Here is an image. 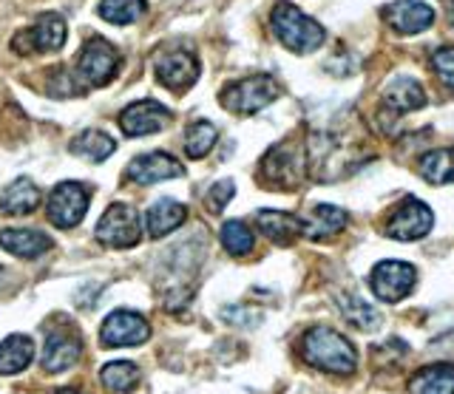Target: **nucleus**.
Instances as JSON below:
<instances>
[{"mask_svg":"<svg viewBox=\"0 0 454 394\" xmlns=\"http://www.w3.org/2000/svg\"><path fill=\"white\" fill-rule=\"evenodd\" d=\"M347 219H349L347 210H340L335 205H316L312 207L309 221L304 224V233L309 238H330L333 233L344 230Z\"/></svg>","mask_w":454,"mask_h":394,"instance_id":"nucleus-24","label":"nucleus"},{"mask_svg":"<svg viewBox=\"0 0 454 394\" xmlns=\"http://www.w3.org/2000/svg\"><path fill=\"white\" fill-rule=\"evenodd\" d=\"M145 0H103L99 4V18L114 26H131L145 15Z\"/></svg>","mask_w":454,"mask_h":394,"instance_id":"nucleus-29","label":"nucleus"},{"mask_svg":"<svg viewBox=\"0 0 454 394\" xmlns=\"http://www.w3.org/2000/svg\"><path fill=\"white\" fill-rule=\"evenodd\" d=\"M262 171L270 182H276V185H295L298 176H301V171H298V157L293 153L290 145H276L273 151L264 157V165Z\"/></svg>","mask_w":454,"mask_h":394,"instance_id":"nucleus-21","label":"nucleus"},{"mask_svg":"<svg viewBox=\"0 0 454 394\" xmlns=\"http://www.w3.org/2000/svg\"><path fill=\"white\" fill-rule=\"evenodd\" d=\"M216 136H219L216 125H210V122H205V120L193 122L191 128H188V134H184V153H188L191 159H202V157H207L210 148L216 145Z\"/></svg>","mask_w":454,"mask_h":394,"instance_id":"nucleus-30","label":"nucleus"},{"mask_svg":"<svg viewBox=\"0 0 454 394\" xmlns=\"http://www.w3.org/2000/svg\"><path fill=\"white\" fill-rule=\"evenodd\" d=\"M411 394H454V366L451 363H437L426 366L418 372L409 383Z\"/></svg>","mask_w":454,"mask_h":394,"instance_id":"nucleus-22","label":"nucleus"},{"mask_svg":"<svg viewBox=\"0 0 454 394\" xmlns=\"http://www.w3.org/2000/svg\"><path fill=\"white\" fill-rule=\"evenodd\" d=\"M35 358V344L26 335H12L0 344V375H18Z\"/></svg>","mask_w":454,"mask_h":394,"instance_id":"nucleus-23","label":"nucleus"},{"mask_svg":"<svg viewBox=\"0 0 454 394\" xmlns=\"http://www.w3.org/2000/svg\"><path fill=\"white\" fill-rule=\"evenodd\" d=\"M170 122V111L160 105L156 100H142L131 103L122 114H120V128L125 136H148V134H160L165 125Z\"/></svg>","mask_w":454,"mask_h":394,"instance_id":"nucleus-12","label":"nucleus"},{"mask_svg":"<svg viewBox=\"0 0 454 394\" xmlns=\"http://www.w3.org/2000/svg\"><path fill=\"white\" fill-rule=\"evenodd\" d=\"M120 51L114 49L106 37H91L89 43L82 46L80 60L74 66V80L80 91L85 94V89H103L108 82L120 74Z\"/></svg>","mask_w":454,"mask_h":394,"instance_id":"nucleus-3","label":"nucleus"},{"mask_svg":"<svg viewBox=\"0 0 454 394\" xmlns=\"http://www.w3.org/2000/svg\"><path fill=\"white\" fill-rule=\"evenodd\" d=\"M85 210H89V190L80 182H60L49 196V219L54 228H77Z\"/></svg>","mask_w":454,"mask_h":394,"instance_id":"nucleus-8","label":"nucleus"},{"mask_svg":"<svg viewBox=\"0 0 454 394\" xmlns=\"http://www.w3.org/2000/svg\"><path fill=\"white\" fill-rule=\"evenodd\" d=\"M304 358L316 369L333 375H349L355 372V363H358L355 346L330 327H316L304 335Z\"/></svg>","mask_w":454,"mask_h":394,"instance_id":"nucleus-2","label":"nucleus"},{"mask_svg":"<svg viewBox=\"0 0 454 394\" xmlns=\"http://www.w3.org/2000/svg\"><path fill=\"white\" fill-rule=\"evenodd\" d=\"M383 20H387L395 32L401 35H418L423 29H429L434 20V9L420 0H395V4L380 9Z\"/></svg>","mask_w":454,"mask_h":394,"instance_id":"nucleus-14","label":"nucleus"},{"mask_svg":"<svg viewBox=\"0 0 454 394\" xmlns=\"http://www.w3.org/2000/svg\"><path fill=\"white\" fill-rule=\"evenodd\" d=\"M270 26H273V35L278 37V43L295 54H309L324 43L321 26L312 18H307L298 6L287 4V0H278L273 6Z\"/></svg>","mask_w":454,"mask_h":394,"instance_id":"nucleus-1","label":"nucleus"},{"mask_svg":"<svg viewBox=\"0 0 454 394\" xmlns=\"http://www.w3.org/2000/svg\"><path fill=\"white\" fill-rule=\"evenodd\" d=\"M338 304H340V313H344V318L349 323H355L358 329L364 332H372L380 327V313L372 306V304H366L361 295H338Z\"/></svg>","mask_w":454,"mask_h":394,"instance_id":"nucleus-26","label":"nucleus"},{"mask_svg":"<svg viewBox=\"0 0 454 394\" xmlns=\"http://www.w3.org/2000/svg\"><path fill=\"white\" fill-rule=\"evenodd\" d=\"M233 193H236V185L231 179H222V182H216L210 190H207V210L210 213H222V210L227 207V202L233 199Z\"/></svg>","mask_w":454,"mask_h":394,"instance_id":"nucleus-32","label":"nucleus"},{"mask_svg":"<svg viewBox=\"0 0 454 394\" xmlns=\"http://www.w3.org/2000/svg\"><path fill=\"white\" fill-rule=\"evenodd\" d=\"M82 355V344L77 335L68 332H49L46 346H43V366L51 375H60L66 369H71Z\"/></svg>","mask_w":454,"mask_h":394,"instance_id":"nucleus-15","label":"nucleus"},{"mask_svg":"<svg viewBox=\"0 0 454 394\" xmlns=\"http://www.w3.org/2000/svg\"><path fill=\"white\" fill-rule=\"evenodd\" d=\"M156 80L162 82L170 91H188L193 82L199 80V60L193 58V51L188 49H165L156 54L153 60Z\"/></svg>","mask_w":454,"mask_h":394,"instance_id":"nucleus-7","label":"nucleus"},{"mask_svg":"<svg viewBox=\"0 0 454 394\" xmlns=\"http://www.w3.org/2000/svg\"><path fill=\"white\" fill-rule=\"evenodd\" d=\"M139 369L131 363V360H111L103 366V372H99V380H103V386H108L111 391H120V394H128L134 391L137 383H139Z\"/></svg>","mask_w":454,"mask_h":394,"instance_id":"nucleus-27","label":"nucleus"},{"mask_svg":"<svg viewBox=\"0 0 454 394\" xmlns=\"http://www.w3.org/2000/svg\"><path fill=\"white\" fill-rule=\"evenodd\" d=\"M188 219V210L184 205H179L176 199H160L148 207L145 213V228L151 238H162L168 233H174L176 228H182V221Z\"/></svg>","mask_w":454,"mask_h":394,"instance_id":"nucleus-17","label":"nucleus"},{"mask_svg":"<svg viewBox=\"0 0 454 394\" xmlns=\"http://www.w3.org/2000/svg\"><path fill=\"white\" fill-rule=\"evenodd\" d=\"M66 20L60 15H40L28 29H20L12 37V51L20 54V58H32V54H49V51H60L66 43Z\"/></svg>","mask_w":454,"mask_h":394,"instance_id":"nucleus-5","label":"nucleus"},{"mask_svg":"<svg viewBox=\"0 0 454 394\" xmlns=\"http://www.w3.org/2000/svg\"><path fill=\"white\" fill-rule=\"evenodd\" d=\"M278 97V82L270 74H253L233 82L222 91V105L227 111L241 117H250L255 111H262L264 105H270Z\"/></svg>","mask_w":454,"mask_h":394,"instance_id":"nucleus-4","label":"nucleus"},{"mask_svg":"<svg viewBox=\"0 0 454 394\" xmlns=\"http://www.w3.org/2000/svg\"><path fill=\"white\" fill-rule=\"evenodd\" d=\"M57 394H80V391H74V389H60Z\"/></svg>","mask_w":454,"mask_h":394,"instance_id":"nucleus-35","label":"nucleus"},{"mask_svg":"<svg viewBox=\"0 0 454 394\" xmlns=\"http://www.w3.org/2000/svg\"><path fill=\"white\" fill-rule=\"evenodd\" d=\"M222 244L231 256H247L253 250V233L245 221H227L222 228Z\"/></svg>","mask_w":454,"mask_h":394,"instance_id":"nucleus-31","label":"nucleus"},{"mask_svg":"<svg viewBox=\"0 0 454 394\" xmlns=\"http://www.w3.org/2000/svg\"><path fill=\"white\" fill-rule=\"evenodd\" d=\"M262 233L276 244H293L295 236L304 233V224L290 213H281V210H259L255 213Z\"/></svg>","mask_w":454,"mask_h":394,"instance_id":"nucleus-19","label":"nucleus"},{"mask_svg":"<svg viewBox=\"0 0 454 394\" xmlns=\"http://www.w3.org/2000/svg\"><path fill=\"white\" fill-rule=\"evenodd\" d=\"M142 238V224L139 213L131 205H111L103 219L97 221V242L111 250H125L139 244Z\"/></svg>","mask_w":454,"mask_h":394,"instance_id":"nucleus-6","label":"nucleus"},{"mask_svg":"<svg viewBox=\"0 0 454 394\" xmlns=\"http://www.w3.org/2000/svg\"><path fill=\"white\" fill-rule=\"evenodd\" d=\"M148 335L151 327L139 313L117 309L106 318L103 329H99V341H103V346H139L148 341Z\"/></svg>","mask_w":454,"mask_h":394,"instance_id":"nucleus-10","label":"nucleus"},{"mask_svg":"<svg viewBox=\"0 0 454 394\" xmlns=\"http://www.w3.org/2000/svg\"><path fill=\"white\" fill-rule=\"evenodd\" d=\"M432 68H434L437 77L443 80L449 89H454V46L437 49L434 58H432Z\"/></svg>","mask_w":454,"mask_h":394,"instance_id":"nucleus-33","label":"nucleus"},{"mask_svg":"<svg viewBox=\"0 0 454 394\" xmlns=\"http://www.w3.org/2000/svg\"><path fill=\"white\" fill-rule=\"evenodd\" d=\"M0 247L18 259H40L51 250V236H46L43 230L12 228L0 233Z\"/></svg>","mask_w":454,"mask_h":394,"instance_id":"nucleus-16","label":"nucleus"},{"mask_svg":"<svg viewBox=\"0 0 454 394\" xmlns=\"http://www.w3.org/2000/svg\"><path fill=\"white\" fill-rule=\"evenodd\" d=\"M125 176L137 182V185H156V182L184 176V167L179 159L170 157V153L153 151V153H142V157H137L131 165H128Z\"/></svg>","mask_w":454,"mask_h":394,"instance_id":"nucleus-13","label":"nucleus"},{"mask_svg":"<svg viewBox=\"0 0 454 394\" xmlns=\"http://www.w3.org/2000/svg\"><path fill=\"white\" fill-rule=\"evenodd\" d=\"M449 20H451V26H454V0H449Z\"/></svg>","mask_w":454,"mask_h":394,"instance_id":"nucleus-34","label":"nucleus"},{"mask_svg":"<svg viewBox=\"0 0 454 394\" xmlns=\"http://www.w3.org/2000/svg\"><path fill=\"white\" fill-rule=\"evenodd\" d=\"M432 221H434L432 210L420 199H406L387 221V236L397 238V242H415V238H423L429 233Z\"/></svg>","mask_w":454,"mask_h":394,"instance_id":"nucleus-11","label":"nucleus"},{"mask_svg":"<svg viewBox=\"0 0 454 394\" xmlns=\"http://www.w3.org/2000/svg\"><path fill=\"white\" fill-rule=\"evenodd\" d=\"M423 179H429L432 185H446L454 182V148H437L432 153H426L420 162Z\"/></svg>","mask_w":454,"mask_h":394,"instance_id":"nucleus-28","label":"nucleus"},{"mask_svg":"<svg viewBox=\"0 0 454 394\" xmlns=\"http://www.w3.org/2000/svg\"><path fill=\"white\" fill-rule=\"evenodd\" d=\"M68 151L74 153V157H82L89 162H106L111 153L117 151V143L103 131H82L74 143L68 145Z\"/></svg>","mask_w":454,"mask_h":394,"instance_id":"nucleus-25","label":"nucleus"},{"mask_svg":"<svg viewBox=\"0 0 454 394\" xmlns=\"http://www.w3.org/2000/svg\"><path fill=\"white\" fill-rule=\"evenodd\" d=\"M418 281V273L415 267L406 264V261H380L375 270H372V278H369V287L378 295L380 301L387 304H395L406 298L415 287Z\"/></svg>","mask_w":454,"mask_h":394,"instance_id":"nucleus-9","label":"nucleus"},{"mask_svg":"<svg viewBox=\"0 0 454 394\" xmlns=\"http://www.w3.org/2000/svg\"><path fill=\"white\" fill-rule=\"evenodd\" d=\"M383 103H387L395 114H406V111H418L426 103L423 86L411 77H395L387 91H383Z\"/></svg>","mask_w":454,"mask_h":394,"instance_id":"nucleus-20","label":"nucleus"},{"mask_svg":"<svg viewBox=\"0 0 454 394\" xmlns=\"http://www.w3.org/2000/svg\"><path fill=\"white\" fill-rule=\"evenodd\" d=\"M40 205V190L32 179H14L9 188L0 190V213L26 216Z\"/></svg>","mask_w":454,"mask_h":394,"instance_id":"nucleus-18","label":"nucleus"}]
</instances>
